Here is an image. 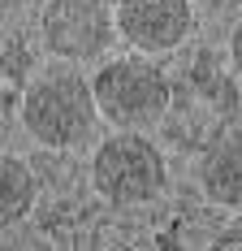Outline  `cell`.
I'll list each match as a JSON object with an SVG mask.
<instances>
[{"instance_id":"6da1fadb","label":"cell","mask_w":242,"mask_h":251,"mask_svg":"<svg viewBox=\"0 0 242 251\" xmlns=\"http://www.w3.org/2000/svg\"><path fill=\"white\" fill-rule=\"evenodd\" d=\"M99 117L96 82H87L73 70H48L26 87L22 100V126L30 139H39L44 148H78L91 139Z\"/></svg>"},{"instance_id":"7a4b0ae2","label":"cell","mask_w":242,"mask_h":251,"mask_svg":"<svg viewBox=\"0 0 242 251\" xmlns=\"http://www.w3.org/2000/svg\"><path fill=\"white\" fill-rule=\"evenodd\" d=\"M91 182L108 203L139 208L165 191V156L139 130H117L91 156Z\"/></svg>"},{"instance_id":"3957f363","label":"cell","mask_w":242,"mask_h":251,"mask_svg":"<svg viewBox=\"0 0 242 251\" xmlns=\"http://www.w3.org/2000/svg\"><path fill=\"white\" fill-rule=\"evenodd\" d=\"M96 100L104 122H113L117 130H147L169 108V82L151 61L121 56L96 74Z\"/></svg>"},{"instance_id":"277c9868","label":"cell","mask_w":242,"mask_h":251,"mask_svg":"<svg viewBox=\"0 0 242 251\" xmlns=\"http://www.w3.org/2000/svg\"><path fill=\"white\" fill-rule=\"evenodd\" d=\"M39 22H44V44L52 56L91 61L113 44L117 9H108L104 0H48Z\"/></svg>"},{"instance_id":"5b68a950","label":"cell","mask_w":242,"mask_h":251,"mask_svg":"<svg viewBox=\"0 0 242 251\" xmlns=\"http://www.w3.org/2000/svg\"><path fill=\"white\" fill-rule=\"evenodd\" d=\"M191 0H121L117 30L139 52H169L191 35Z\"/></svg>"},{"instance_id":"8992f818","label":"cell","mask_w":242,"mask_h":251,"mask_svg":"<svg viewBox=\"0 0 242 251\" xmlns=\"http://www.w3.org/2000/svg\"><path fill=\"white\" fill-rule=\"evenodd\" d=\"M199 186L220 208H242V134H225L203 151Z\"/></svg>"},{"instance_id":"52a82bcc","label":"cell","mask_w":242,"mask_h":251,"mask_svg":"<svg viewBox=\"0 0 242 251\" xmlns=\"http://www.w3.org/2000/svg\"><path fill=\"white\" fill-rule=\"evenodd\" d=\"M35 195H39V182L30 174V165L4 151L0 156V221L18 226L26 212L35 208Z\"/></svg>"},{"instance_id":"ba28073f","label":"cell","mask_w":242,"mask_h":251,"mask_svg":"<svg viewBox=\"0 0 242 251\" xmlns=\"http://www.w3.org/2000/svg\"><path fill=\"white\" fill-rule=\"evenodd\" d=\"M229 56H234V65H238V74H242V22L234 26V35H229Z\"/></svg>"}]
</instances>
